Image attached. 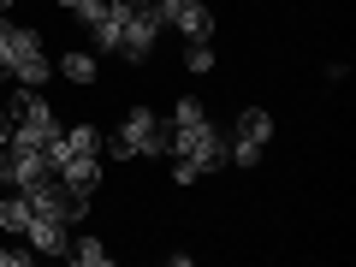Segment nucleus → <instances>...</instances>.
<instances>
[{"label": "nucleus", "mask_w": 356, "mask_h": 267, "mask_svg": "<svg viewBox=\"0 0 356 267\" xmlns=\"http://www.w3.org/2000/svg\"><path fill=\"white\" fill-rule=\"evenodd\" d=\"M166 154H178V161H172L178 184H196L202 172H220V166H226V137L208 125L202 102H172V119H166Z\"/></svg>", "instance_id": "nucleus-1"}, {"label": "nucleus", "mask_w": 356, "mask_h": 267, "mask_svg": "<svg viewBox=\"0 0 356 267\" xmlns=\"http://www.w3.org/2000/svg\"><path fill=\"white\" fill-rule=\"evenodd\" d=\"M0 77H13V83H30L42 89L54 77V60L42 48V36L30 24H13V18H0Z\"/></svg>", "instance_id": "nucleus-2"}, {"label": "nucleus", "mask_w": 356, "mask_h": 267, "mask_svg": "<svg viewBox=\"0 0 356 267\" xmlns=\"http://www.w3.org/2000/svg\"><path fill=\"white\" fill-rule=\"evenodd\" d=\"M107 154L113 161H137V154H166V119L154 107H131L125 125L107 137Z\"/></svg>", "instance_id": "nucleus-3"}, {"label": "nucleus", "mask_w": 356, "mask_h": 267, "mask_svg": "<svg viewBox=\"0 0 356 267\" xmlns=\"http://www.w3.org/2000/svg\"><path fill=\"white\" fill-rule=\"evenodd\" d=\"M267 137H273V113H267V107H243V113H238V125H232L226 161L255 166V161H261V149H267Z\"/></svg>", "instance_id": "nucleus-4"}, {"label": "nucleus", "mask_w": 356, "mask_h": 267, "mask_svg": "<svg viewBox=\"0 0 356 267\" xmlns=\"http://www.w3.org/2000/svg\"><path fill=\"white\" fill-rule=\"evenodd\" d=\"M161 24H172L184 42H208V36H214L208 0H161Z\"/></svg>", "instance_id": "nucleus-5"}, {"label": "nucleus", "mask_w": 356, "mask_h": 267, "mask_svg": "<svg viewBox=\"0 0 356 267\" xmlns=\"http://www.w3.org/2000/svg\"><path fill=\"white\" fill-rule=\"evenodd\" d=\"M154 36H161V6H149L143 18L119 24V54H125V60H149V54H154Z\"/></svg>", "instance_id": "nucleus-6"}, {"label": "nucleus", "mask_w": 356, "mask_h": 267, "mask_svg": "<svg viewBox=\"0 0 356 267\" xmlns=\"http://www.w3.org/2000/svg\"><path fill=\"white\" fill-rule=\"evenodd\" d=\"M6 113H13V125H30V131H48V125H54V107L42 102V89H30V83H18V89H13Z\"/></svg>", "instance_id": "nucleus-7"}, {"label": "nucleus", "mask_w": 356, "mask_h": 267, "mask_svg": "<svg viewBox=\"0 0 356 267\" xmlns=\"http://www.w3.org/2000/svg\"><path fill=\"white\" fill-rule=\"evenodd\" d=\"M60 184H65L72 196H95V184H102V154H65Z\"/></svg>", "instance_id": "nucleus-8"}, {"label": "nucleus", "mask_w": 356, "mask_h": 267, "mask_svg": "<svg viewBox=\"0 0 356 267\" xmlns=\"http://www.w3.org/2000/svg\"><path fill=\"white\" fill-rule=\"evenodd\" d=\"M24 238L36 243L42 255H65V250H72V238H65V220H54V214H30Z\"/></svg>", "instance_id": "nucleus-9"}, {"label": "nucleus", "mask_w": 356, "mask_h": 267, "mask_svg": "<svg viewBox=\"0 0 356 267\" xmlns=\"http://www.w3.org/2000/svg\"><path fill=\"white\" fill-rule=\"evenodd\" d=\"M60 77L65 83H95V54H60Z\"/></svg>", "instance_id": "nucleus-10"}, {"label": "nucleus", "mask_w": 356, "mask_h": 267, "mask_svg": "<svg viewBox=\"0 0 356 267\" xmlns=\"http://www.w3.org/2000/svg\"><path fill=\"white\" fill-rule=\"evenodd\" d=\"M0 226H6V232H24V226H30V202H24V191H6V202H0Z\"/></svg>", "instance_id": "nucleus-11"}, {"label": "nucleus", "mask_w": 356, "mask_h": 267, "mask_svg": "<svg viewBox=\"0 0 356 267\" xmlns=\"http://www.w3.org/2000/svg\"><path fill=\"white\" fill-rule=\"evenodd\" d=\"M65 154H102V131L95 125H72L65 131Z\"/></svg>", "instance_id": "nucleus-12"}, {"label": "nucleus", "mask_w": 356, "mask_h": 267, "mask_svg": "<svg viewBox=\"0 0 356 267\" xmlns=\"http://www.w3.org/2000/svg\"><path fill=\"white\" fill-rule=\"evenodd\" d=\"M65 255H72L77 267H102V261H107V243H102V238H77Z\"/></svg>", "instance_id": "nucleus-13"}, {"label": "nucleus", "mask_w": 356, "mask_h": 267, "mask_svg": "<svg viewBox=\"0 0 356 267\" xmlns=\"http://www.w3.org/2000/svg\"><path fill=\"white\" fill-rule=\"evenodd\" d=\"M54 6H65V13H77L83 24H102V18H107V0H54Z\"/></svg>", "instance_id": "nucleus-14"}, {"label": "nucleus", "mask_w": 356, "mask_h": 267, "mask_svg": "<svg viewBox=\"0 0 356 267\" xmlns=\"http://www.w3.org/2000/svg\"><path fill=\"white\" fill-rule=\"evenodd\" d=\"M184 65H191V72H208V65H214V48H208V42H191V48H184Z\"/></svg>", "instance_id": "nucleus-15"}, {"label": "nucleus", "mask_w": 356, "mask_h": 267, "mask_svg": "<svg viewBox=\"0 0 356 267\" xmlns=\"http://www.w3.org/2000/svg\"><path fill=\"white\" fill-rule=\"evenodd\" d=\"M30 261V250H0V267H24Z\"/></svg>", "instance_id": "nucleus-16"}, {"label": "nucleus", "mask_w": 356, "mask_h": 267, "mask_svg": "<svg viewBox=\"0 0 356 267\" xmlns=\"http://www.w3.org/2000/svg\"><path fill=\"white\" fill-rule=\"evenodd\" d=\"M6 6H13V0H0V13H6Z\"/></svg>", "instance_id": "nucleus-17"}]
</instances>
